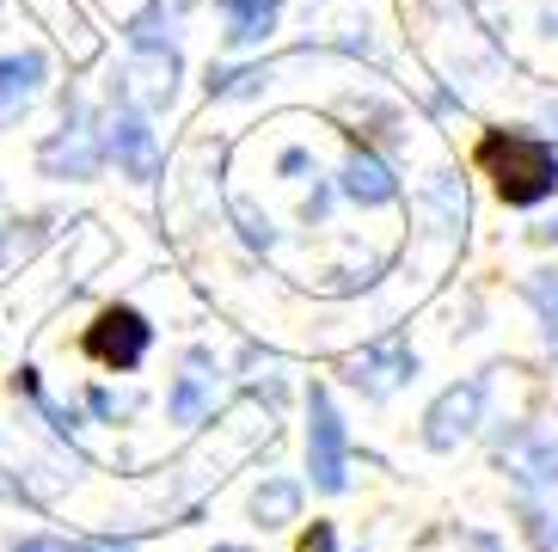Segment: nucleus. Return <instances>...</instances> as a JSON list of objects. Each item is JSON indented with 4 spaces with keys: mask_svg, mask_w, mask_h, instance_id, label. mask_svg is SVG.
Returning a JSON list of instances; mask_svg holds the SVG:
<instances>
[{
    "mask_svg": "<svg viewBox=\"0 0 558 552\" xmlns=\"http://www.w3.org/2000/svg\"><path fill=\"white\" fill-rule=\"evenodd\" d=\"M44 56L37 49H19V56H0V130L7 123H19V117L37 105V93H44Z\"/></svg>",
    "mask_w": 558,
    "mask_h": 552,
    "instance_id": "obj_7",
    "label": "nucleus"
},
{
    "mask_svg": "<svg viewBox=\"0 0 558 552\" xmlns=\"http://www.w3.org/2000/svg\"><path fill=\"white\" fill-rule=\"evenodd\" d=\"M534 301H541V313H546V338L558 344V276H541V283H534Z\"/></svg>",
    "mask_w": 558,
    "mask_h": 552,
    "instance_id": "obj_13",
    "label": "nucleus"
},
{
    "mask_svg": "<svg viewBox=\"0 0 558 552\" xmlns=\"http://www.w3.org/2000/svg\"><path fill=\"white\" fill-rule=\"evenodd\" d=\"M209 374H179V387H172V418L179 423H197L209 411Z\"/></svg>",
    "mask_w": 558,
    "mask_h": 552,
    "instance_id": "obj_12",
    "label": "nucleus"
},
{
    "mask_svg": "<svg viewBox=\"0 0 558 552\" xmlns=\"http://www.w3.org/2000/svg\"><path fill=\"white\" fill-rule=\"evenodd\" d=\"M86 552H135V547H123V540H93Z\"/></svg>",
    "mask_w": 558,
    "mask_h": 552,
    "instance_id": "obj_16",
    "label": "nucleus"
},
{
    "mask_svg": "<svg viewBox=\"0 0 558 552\" xmlns=\"http://www.w3.org/2000/svg\"><path fill=\"white\" fill-rule=\"evenodd\" d=\"M86 357L99 362V369H142V357H148V344H154V325L142 320L135 308H105L99 320L86 325Z\"/></svg>",
    "mask_w": 558,
    "mask_h": 552,
    "instance_id": "obj_2",
    "label": "nucleus"
},
{
    "mask_svg": "<svg viewBox=\"0 0 558 552\" xmlns=\"http://www.w3.org/2000/svg\"><path fill=\"white\" fill-rule=\"evenodd\" d=\"M221 13H228V37H233V44H258V37L270 32L277 0H221Z\"/></svg>",
    "mask_w": 558,
    "mask_h": 552,
    "instance_id": "obj_10",
    "label": "nucleus"
},
{
    "mask_svg": "<svg viewBox=\"0 0 558 552\" xmlns=\"http://www.w3.org/2000/svg\"><path fill=\"white\" fill-rule=\"evenodd\" d=\"M105 147H111V160L123 166L130 179H154V172H160V147H154L148 117L135 111V105L111 111V123H105Z\"/></svg>",
    "mask_w": 558,
    "mask_h": 552,
    "instance_id": "obj_4",
    "label": "nucleus"
},
{
    "mask_svg": "<svg viewBox=\"0 0 558 552\" xmlns=\"http://www.w3.org/2000/svg\"><path fill=\"white\" fill-rule=\"evenodd\" d=\"M37 166L50 179H93L99 172V142H93V130H86L81 117H68L62 130L37 147Z\"/></svg>",
    "mask_w": 558,
    "mask_h": 552,
    "instance_id": "obj_5",
    "label": "nucleus"
},
{
    "mask_svg": "<svg viewBox=\"0 0 558 552\" xmlns=\"http://www.w3.org/2000/svg\"><path fill=\"white\" fill-rule=\"evenodd\" d=\"M478 406H485V381H460V387H448L442 399H436V406H429V448H454L460 436H466V430H473L478 423Z\"/></svg>",
    "mask_w": 558,
    "mask_h": 552,
    "instance_id": "obj_6",
    "label": "nucleus"
},
{
    "mask_svg": "<svg viewBox=\"0 0 558 552\" xmlns=\"http://www.w3.org/2000/svg\"><path fill=\"white\" fill-rule=\"evenodd\" d=\"M478 166L497 184V196L515 203V209H527V203H541V196L558 191V154L522 130H492L478 142Z\"/></svg>",
    "mask_w": 558,
    "mask_h": 552,
    "instance_id": "obj_1",
    "label": "nucleus"
},
{
    "mask_svg": "<svg viewBox=\"0 0 558 552\" xmlns=\"http://www.w3.org/2000/svg\"><path fill=\"white\" fill-rule=\"evenodd\" d=\"M473 552H497V547H492V540H473Z\"/></svg>",
    "mask_w": 558,
    "mask_h": 552,
    "instance_id": "obj_17",
    "label": "nucleus"
},
{
    "mask_svg": "<svg viewBox=\"0 0 558 552\" xmlns=\"http://www.w3.org/2000/svg\"><path fill=\"white\" fill-rule=\"evenodd\" d=\"M295 509H301V491L289 485V479H270V485L252 497V516H258L264 528H282V521H295Z\"/></svg>",
    "mask_w": 558,
    "mask_h": 552,
    "instance_id": "obj_11",
    "label": "nucleus"
},
{
    "mask_svg": "<svg viewBox=\"0 0 558 552\" xmlns=\"http://www.w3.org/2000/svg\"><path fill=\"white\" fill-rule=\"evenodd\" d=\"M522 479H558V442H534V455H527Z\"/></svg>",
    "mask_w": 558,
    "mask_h": 552,
    "instance_id": "obj_14",
    "label": "nucleus"
},
{
    "mask_svg": "<svg viewBox=\"0 0 558 552\" xmlns=\"http://www.w3.org/2000/svg\"><path fill=\"white\" fill-rule=\"evenodd\" d=\"M301 552H338V535H331V521H313L307 535H301Z\"/></svg>",
    "mask_w": 558,
    "mask_h": 552,
    "instance_id": "obj_15",
    "label": "nucleus"
},
{
    "mask_svg": "<svg viewBox=\"0 0 558 552\" xmlns=\"http://www.w3.org/2000/svg\"><path fill=\"white\" fill-rule=\"evenodd\" d=\"M344 191L356 196V203H393L399 196V184H393V172L375 160V154H350V166H344Z\"/></svg>",
    "mask_w": 558,
    "mask_h": 552,
    "instance_id": "obj_8",
    "label": "nucleus"
},
{
    "mask_svg": "<svg viewBox=\"0 0 558 552\" xmlns=\"http://www.w3.org/2000/svg\"><path fill=\"white\" fill-rule=\"evenodd\" d=\"M399 374H411L405 350H368V357L350 362V381H356V387H368V393H387Z\"/></svg>",
    "mask_w": 558,
    "mask_h": 552,
    "instance_id": "obj_9",
    "label": "nucleus"
},
{
    "mask_svg": "<svg viewBox=\"0 0 558 552\" xmlns=\"http://www.w3.org/2000/svg\"><path fill=\"white\" fill-rule=\"evenodd\" d=\"M307 472L319 491H344V418L326 393L307 399Z\"/></svg>",
    "mask_w": 558,
    "mask_h": 552,
    "instance_id": "obj_3",
    "label": "nucleus"
}]
</instances>
